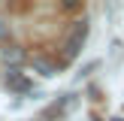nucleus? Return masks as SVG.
<instances>
[{"instance_id": "obj_2", "label": "nucleus", "mask_w": 124, "mask_h": 121, "mask_svg": "<svg viewBox=\"0 0 124 121\" xmlns=\"http://www.w3.org/2000/svg\"><path fill=\"white\" fill-rule=\"evenodd\" d=\"M6 85H9L12 91H21V94H24V91L30 88V82H27V76H24L21 70H15V67H12V70L6 73Z\"/></svg>"}, {"instance_id": "obj_5", "label": "nucleus", "mask_w": 124, "mask_h": 121, "mask_svg": "<svg viewBox=\"0 0 124 121\" xmlns=\"http://www.w3.org/2000/svg\"><path fill=\"white\" fill-rule=\"evenodd\" d=\"M115 121H124V118H115Z\"/></svg>"}, {"instance_id": "obj_3", "label": "nucleus", "mask_w": 124, "mask_h": 121, "mask_svg": "<svg viewBox=\"0 0 124 121\" xmlns=\"http://www.w3.org/2000/svg\"><path fill=\"white\" fill-rule=\"evenodd\" d=\"M33 70L36 73H39V76H54V73H58V70H54V64H52V60H46V58H39V54H36V58H33Z\"/></svg>"}, {"instance_id": "obj_1", "label": "nucleus", "mask_w": 124, "mask_h": 121, "mask_svg": "<svg viewBox=\"0 0 124 121\" xmlns=\"http://www.w3.org/2000/svg\"><path fill=\"white\" fill-rule=\"evenodd\" d=\"M85 36H88V24H85V21H76V24L70 27V33H67V39H64V58H67V60H73V58L79 54Z\"/></svg>"}, {"instance_id": "obj_4", "label": "nucleus", "mask_w": 124, "mask_h": 121, "mask_svg": "<svg viewBox=\"0 0 124 121\" xmlns=\"http://www.w3.org/2000/svg\"><path fill=\"white\" fill-rule=\"evenodd\" d=\"M3 58H6V64H21V60H24V52H21V48H6Z\"/></svg>"}]
</instances>
